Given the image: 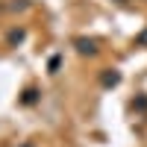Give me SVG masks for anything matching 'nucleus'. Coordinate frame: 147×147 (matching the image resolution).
Masks as SVG:
<instances>
[{"label":"nucleus","instance_id":"nucleus-1","mask_svg":"<svg viewBox=\"0 0 147 147\" xmlns=\"http://www.w3.org/2000/svg\"><path fill=\"white\" fill-rule=\"evenodd\" d=\"M74 44H77V50H80L82 56H94V53H97V44H94L91 38H77Z\"/></svg>","mask_w":147,"mask_h":147},{"label":"nucleus","instance_id":"nucleus-2","mask_svg":"<svg viewBox=\"0 0 147 147\" xmlns=\"http://www.w3.org/2000/svg\"><path fill=\"white\" fill-rule=\"evenodd\" d=\"M100 82L106 85V88H112V85H118V82H121V74H118V71H106L103 77H100Z\"/></svg>","mask_w":147,"mask_h":147},{"label":"nucleus","instance_id":"nucleus-3","mask_svg":"<svg viewBox=\"0 0 147 147\" xmlns=\"http://www.w3.org/2000/svg\"><path fill=\"white\" fill-rule=\"evenodd\" d=\"M35 100H38V91H35V88H27V91H24V103H27V106H32Z\"/></svg>","mask_w":147,"mask_h":147},{"label":"nucleus","instance_id":"nucleus-4","mask_svg":"<svg viewBox=\"0 0 147 147\" xmlns=\"http://www.w3.org/2000/svg\"><path fill=\"white\" fill-rule=\"evenodd\" d=\"M56 71H59V56L50 59V74H56Z\"/></svg>","mask_w":147,"mask_h":147},{"label":"nucleus","instance_id":"nucleus-5","mask_svg":"<svg viewBox=\"0 0 147 147\" xmlns=\"http://www.w3.org/2000/svg\"><path fill=\"white\" fill-rule=\"evenodd\" d=\"M138 44H147V32H141V38H138Z\"/></svg>","mask_w":147,"mask_h":147},{"label":"nucleus","instance_id":"nucleus-6","mask_svg":"<svg viewBox=\"0 0 147 147\" xmlns=\"http://www.w3.org/2000/svg\"><path fill=\"white\" fill-rule=\"evenodd\" d=\"M24 147H32V144H24Z\"/></svg>","mask_w":147,"mask_h":147}]
</instances>
